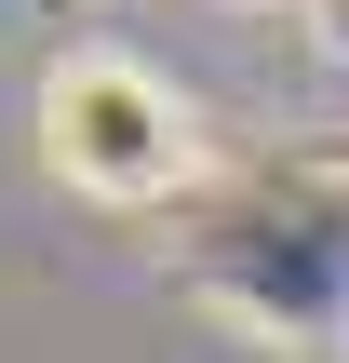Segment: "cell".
I'll use <instances>...</instances> for the list:
<instances>
[{
	"label": "cell",
	"instance_id": "cell-1",
	"mask_svg": "<svg viewBox=\"0 0 349 363\" xmlns=\"http://www.w3.org/2000/svg\"><path fill=\"white\" fill-rule=\"evenodd\" d=\"M40 175L81 202H175L202 175V121L135 54H54L40 67Z\"/></svg>",
	"mask_w": 349,
	"mask_h": 363
}]
</instances>
